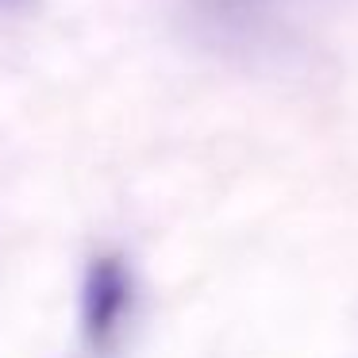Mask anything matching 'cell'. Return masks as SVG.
<instances>
[{
	"mask_svg": "<svg viewBox=\"0 0 358 358\" xmlns=\"http://www.w3.org/2000/svg\"><path fill=\"white\" fill-rule=\"evenodd\" d=\"M135 308V273L124 255H96L85 266L78 296V327L93 355H104L120 343Z\"/></svg>",
	"mask_w": 358,
	"mask_h": 358,
	"instance_id": "1",
	"label": "cell"
}]
</instances>
